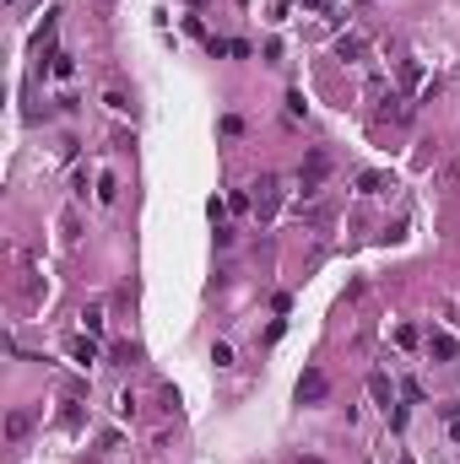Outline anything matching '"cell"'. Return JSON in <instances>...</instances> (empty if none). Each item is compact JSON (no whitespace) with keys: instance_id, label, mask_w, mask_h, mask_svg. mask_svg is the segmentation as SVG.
Returning <instances> with one entry per match:
<instances>
[{"instance_id":"obj_7","label":"cell","mask_w":460,"mask_h":464,"mask_svg":"<svg viewBox=\"0 0 460 464\" xmlns=\"http://www.w3.org/2000/svg\"><path fill=\"white\" fill-rule=\"evenodd\" d=\"M71 357H76V362H98V340H76V345H71Z\"/></svg>"},{"instance_id":"obj_2","label":"cell","mask_w":460,"mask_h":464,"mask_svg":"<svg viewBox=\"0 0 460 464\" xmlns=\"http://www.w3.org/2000/svg\"><path fill=\"white\" fill-rule=\"evenodd\" d=\"M254 211H260V222H266V216H276V205H282V179H276V173H266V179H254Z\"/></svg>"},{"instance_id":"obj_3","label":"cell","mask_w":460,"mask_h":464,"mask_svg":"<svg viewBox=\"0 0 460 464\" xmlns=\"http://www.w3.org/2000/svg\"><path fill=\"white\" fill-rule=\"evenodd\" d=\"M331 394V378L319 373V367H303V378H298V405H319Z\"/></svg>"},{"instance_id":"obj_12","label":"cell","mask_w":460,"mask_h":464,"mask_svg":"<svg viewBox=\"0 0 460 464\" xmlns=\"http://www.w3.org/2000/svg\"><path fill=\"white\" fill-rule=\"evenodd\" d=\"M211 362H217V367H233V345L217 340V345H211Z\"/></svg>"},{"instance_id":"obj_6","label":"cell","mask_w":460,"mask_h":464,"mask_svg":"<svg viewBox=\"0 0 460 464\" xmlns=\"http://www.w3.org/2000/svg\"><path fill=\"white\" fill-rule=\"evenodd\" d=\"M428 357H439V362H450V357H455V335H428Z\"/></svg>"},{"instance_id":"obj_15","label":"cell","mask_w":460,"mask_h":464,"mask_svg":"<svg viewBox=\"0 0 460 464\" xmlns=\"http://www.w3.org/2000/svg\"><path fill=\"white\" fill-rule=\"evenodd\" d=\"M450 437H455V443H460V416H450Z\"/></svg>"},{"instance_id":"obj_18","label":"cell","mask_w":460,"mask_h":464,"mask_svg":"<svg viewBox=\"0 0 460 464\" xmlns=\"http://www.w3.org/2000/svg\"><path fill=\"white\" fill-rule=\"evenodd\" d=\"M319 6H336V0H319Z\"/></svg>"},{"instance_id":"obj_8","label":"cell","mask_w":460,"mask_h":464,"mask_svg":"<svg viewBox=\"0 0 460 464\" xmlns=\"http://www.w3.org/2000/svg\"><path fill=\"white\" fill-rule=\"evenodd\" d=\"M384 173H357V189H363V195H379V189H384Z\"/></svg>"},{"instance_id":"obj_19","label":"cell","mask_w":460,"mask_h":464,"mask_svg":"<svg viewBox=\"0 0 460 464\" xmlns=\"http://www.w3.org/2000/svg\"><path fill=\"white\" fill-rule=\"evenodd\" d=\"M238 6H250V0H238Z\"/></svg>"},{"instance_id":"obj_14","label":"cell","mask_w":460,"mask_h":464,"mask_svg":"<svg viewBox=\"0 0 460 464\" xmlns=\"http://www.w3.org/2000/svg\"><path fill=\"white\" fill-rule=\"evenodd\" d=\"M55 76L71 81V76H76V60H71V54H55Z\"/></svg>"},{"instance_id":"obj_11","label":"cell","mask_w":460,"mask_h":464,"mask_svg":"<svg viewBox=\"0 0 460 464\" xmlns=\"http://www.w3.org/2000/svg\"><path fill=\"white\" fill-rule=\"evenodd\" d=\"M82 324H87V335H103V308H87Z\"/></svg>"},{"instance_id":"obj_10","label":"cell","mask_w":460,"mask_h":464,"mask_svg":"<svg viewBox=\"0 0 460 464\" xmlns=\"http://www.w3.org/2000/svg\"><path fill=\"white\" fill-rule=\"evenodd\" d=\"M114 195H120V189H114V173H98V200L114 205Z\"/></svg>"},{"instance_id":"obj_17","label":"cell","mask_w":460,"mask_h":464,"mask_svg":"<svg viewBox=\"0 0 460 464\" xmlns=\"http://www.w3.org/2000/svg\"><path fill=\"white\" fill-rule=\"evenodd\" d=\"M189 6H206V0H189Z\"/></svg>"},{"instance_id":"obj_16","label":"cell","mask_w":460,"mask_h":464,"mask_svg":"<svg viewBox=\"0 0 460 464\" xmlns=\"http://www.w3.org/2000/svg\"><path fill=\"white\" fill-rule=\"evenodd\" d=\"M293 464H319V459H314V454H293Z\"/></svg>"},{"instance_id":"obj_1","label":"cell","mask_w":460,"mask_h":464,"mask_svg":"<svg viewBox=\"0 0 460 464\" xmlns=\"http://www.w3.org/2000/svg\"><path fill=\"white\" fill-rule=\"evenodd\" d=\"M325 179H331V157H325V151H309V162L298 167V195L314 200V195L325 189Z\"/></svg>"},{"instance_id":"obj_5","label":"cell","mask_w":460,"mask_h":464,"mask_svg":"<svg viewBox=\"0 0 460 464\" xmlns=\"http://www.w3.org/2000/svg\"><path fill=\"white\" fill-rule=\"evenodd\" d=\"M27 432H33V416H27V410H11V416H6V443H22Z\"/></svg>"},{"instance_id":"obj_9","label":"cell","mask_w":460,"mask_h":464,"mask_svg":"<svg viewBox=\"0 0 460 464\" xmlns=\"http://www.w3.org/2000/svg\"><path fill=\"white\" fill-rule=\"evenodd\" d=\"M368 394H374L379 405H390V378H384V373H374V378H368Z\"/></svg>"},{"instance_id":"obj_13","label":"cell","mask_w":460,"mask_h":464,"mask_svg":"<svg viewBox=\"0 0 460 464\" xmlns=\"http://www.w3.org/2000/svg\"><path fill=\"white\" fill-rule=\"evenodd\" d=\"M401 81H406V87H417V81H422V65L417 60H401Z\"/></svg>"},{"instance_id":"obj_4","label":"cell","mask_w":460,"mask_h":464,"mask_svg":"<svg viewBox=\"0 0 460 464\" xmlns=\"http://www.w3.org/2000/svg\"><path fill=\"white\" fill-rule=\"evenodd\" d=\"M336 54H341V60H363V54H368V38H363V33H347V38H336Z\"/></svg>"}]
</instances>
